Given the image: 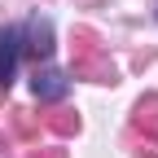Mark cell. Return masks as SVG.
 I'll return each instance as SVG.
<instances>
[{
    "instance_id": "cell-4",
    "label": "cell",
    "mask_w": 158,
    "mask_h": 158,
    "mask_svg": "<svg viewBox=\"0 0 158 158\" xmlns=\"http://www.w3.org/2000/svg\"><path fill=\"white\" fill-rule=\"evenodd\" d=\"M132 127L141 132V136H149V141H158V92H149V97H141V101H136Z\"/></svg>"
},
{
    "instance_id": "cell-1",
    "label": "cell",
    "mask_w": 158,
    "mask_h": 158,
    "mask_svg": "<svg viewBox=\"0 0 158 158\" xmlns=\"http://www.w3.org/2000/svg\"><path fill=\"white\" fill-rule=\"evenodd\" d=\"M53 22L48 18H31V22H22V53H31L35 62H48V53H53Z\"/></svg>"
},
{
    "instance_id": "cell-5",
    "label": "cell",
    "mask_w": 158,
    "mask_h": 158,
    "mask_svg": "<svg viewBox=\"0 0 158 158\" xmlns=\"http://www.w3.org/2000/svg\"><path fill=\"white\" fill-rule=\"evenodd\" d=\"M44 127H48V132H57V136H75V132H79V114L57 110V114H48V118H44Z\"/></svg>"
},
{
    "instance_id": "cell-3",
    "label": "cell",
    "mask_w": 158,
    "mask_h": 158,
    "mask_svg": "<svg viewBox=\"0 0 158 158\" xmlns=\"http://www.w3.org/2000/svg\"><path fill=\"white\" fill-rule=\"evenodd\" d=\"M31 88H35V97H40V101H62V97H66V88H70V75L66 70H57V66H40L35 70V79H31Z\"/></svg>"
},
{
    "instance_id": "cell-6",
    "label": "cell",
    "mask_w": 158,
    "mask_h": 158,
    "mask_svg": "<svg viewBox=\"0 0 158 158\" xmlns=\"http://www.w3.org/2000/svg\"><path fill=\"white\" fill-rule=\"evenodd\" d=\"M31 158H66V149H35Z\"/></svg>"
},
{
    "instance_id": "cell-2",
    "label": "cell",
    "mask_w": 158,
    "mask_h": 158,
    "mask_svg": "<svg viewBox=\"0 0 158 158\" xmlns=\"http://www.w3.org/2000/svg\"><path fill=\"white\" fill-rule=\"evenodd\" d=\"M18 57H22V27H5V31H0V88L13 84Z\"/></svg>"
},
{
    "instance_id": "cell-7",
    "label": "cell",
    "mask_w": 158,
    "mask_h": 158,
    "mask_svg": "<svg viewBox=\"0 0 158 158\" xmlns=\"http://www.w3.org/2000/svg\"><path fill=\"white\" fill-rule=\"evenodd\" d=\"M0 97H5V88H0Z\"/></svg>"
}]
</instances>
